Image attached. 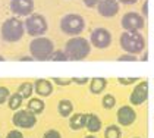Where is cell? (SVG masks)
Returning <instances> with one entry per match:
<instances>
[{"label":"cell","mask_w":154,"mask_h":138,"mask_svg":"<svg viewBox=\"0 0 154 138\" xmlns=\"http://www.w3.org/2000/svg\"><path fill=\"white\" fill-rule=\"evenodd\" d=\"M66 56L72 62H81L85 58H88V55L91 53V43L84 38V37H71L66 44H65V50Z\"/></svg>","instance_id":"6da1fadb"},{"label":"cell","mask_w":154,"mask_h":138,"mask_svg":"<svg viewBox=\"0 0 154 138\" xmlns=\"http://www.w3.org/2000/svg\"><path fill=\"white\" fill-rule=\"evenodd\" d=\"M25 34V24L19 18H9L2 24L0 35L2 40L6 43H16L19 41Z\"/></svg>","instance_id":"7a4b0ae2"},{"label":"cell","mask_w":154,"mask_h":138,"mask_svg":"<svg viewBox=\"0 0 154 138\" xmlns=\"http://www.w3.org/2000/svg\"><path fill=\"white\" fill-rule=\"evenodd\" d=\"M53 52H54L53 41L44 35L37 37L29 43V53H31V58H34V60H38V62L50 60Z\"/></svg>","instance_id":"3957f363"},{"label":"cell","mask_w":154,"mask_h":138,"mask_svg":"<svg viewBox=\"0 0 154 138\" xmlns=\"http://www.w3.org/2000/svg\"><path fill=\"white\" fill-rule=\"evenodd\" d=\"M119 44L123 52L129 55H140L145 50V38L140 33H122L119 37Z\"/></svg>","instance_id":"277c9868"},{"label":"cell","mask_w":154,"mask_h":138,"mask_svg":"<svg viewBox=\"0 0 154 138\" xmlns=\"http://www.w3.org/2000/svg\"><path fill=\"white\" fill-rule=\"evenodd\" d=\"M85 30V19L78 13H68L60 19V31L69 37H78Z\"/></svg>","instance_id":"5b68a950"},{"label":"cell","mask_w":154,"mask_h":138,"mask_svg":"<svg viewBox=\"0 0 154 138\" xmlns=\"http://www.w3.org/2000/svg\"><path fill=\"white\" fill-rule=\"evenodd\" d=\"M25 31L26 34L31 35V37H43V35L47 33L48 25H47V19L40 15V13H32L29 15L26 19H25Z\"/></svg>","instance_id":"8992f818"},{"label":"cell","mask_w":154,"mask_h":138,"mask_svg":"<svg viewBox=\"0 0 154 138\" xmlns=\"http://www.w3.org/2000/svg\"><path fill=\"white\" fill-rule=\"evenodd\" d=\"M120 25L128 33H140L144 28V18L137 12H126L120 19Z\"/></svg>","instance_id":"52a82bcc"},{"label":"cell","mask_w":154,"mask_h":138,"mask_svg":"<svg viewBox=\"0 0 154 138\" xmlns=\"http://www.w3.org/2000/svg\"><path fill=\"white\" fill-rule=\"evenodd\" d=\"M12 122L16 128L31 129L37 125V115L29 112L28 109H21V110H16V113L13 115Z\"/></svg>","instance_id":"ba28073f"},{"label":"cell","mask_w":154,"mask_h":138,"mask_svg":"<svg viewBox=\"0 0 154 138\" xmlns=\"http://www.w3.org/2000/svg\"><path fill=\"white\" fill-rule=\"evenodd\" d=\"M90 43L95 49H107L112 44V33L106 28H95L90 35Z\"/></svg>","instance_id":"9c48e42d"},{"label":"cell","mask_w":154,"mask_h":138,"mask_svg":"<svg viewBox=\"0 0 154 138\" xmlns=\"http://www.w3.org/2000/svg\"><path fill=\"white\" fill-rule=\"evenodd\" d=\"M148 85H150L148 81L142 80L134 87V90L129 96V103L132 106H140L148 100Z\"/></svg>","instance_id":"30bf717a"},{"label":"cell","mask_w":154,"mask_h":138,"mask_svg":"<svg viewBox=\"0 0 154 138\" xmlns=\"http://www.w3.org/2000/svg\"><path fill=\"white\" fill-rule=\"evenodd\" d=\"M11 11L16 16H25L34 13V0H11Z\"/></svg>","instance_id":"8fae6325"},{"label":"cell","mask_w":154,"mask_h":138,"mask_svg":"<svg viewBox=\"0 0 154 138\" xmlns=\"http://www.w3.org/2000/svg\"><path fill=\"white\" fill-rule=\"evenodd\" d=\"M116 119H118L120 127H131V125L137 121V112H135V109H134L132 106H129V104L120 106L118 113H116Z\"/></svg>","instance_id":"7c38bea8"},{"label":"cell","mask_w":154,"mask_h":138,"mask_svg":"<svg viewBox=\"0 0 154 138\" xmlns=\"http://www.w3.org/2000/svg\"><path fill=\"white\" fill-rule=\"evenodd\" d=\"M97 12L103 18H113L119 12V2L118 0H100L97 5Z\"/></svg>","instance_id":"4fadbf2b"},{"label":"cell","mask_w":154,"mask_h":138,"mask_svg":"<svg viewBox=\"0 0 154 138\" xmlns=\"http://www.w3.org/2000/svg\"><path fill=\"white\" fill-rule=\"evenodd\" d=\"M34 93H37V96L40 97H48L53 93V84L51 81L40 78V80L34 81Z\"/></svg>","instance_id":"5bb4252c"},{"label":"cell","mask_w":154,"mask_h":138,"mask_svg":"<svg viewBox=\"0 0 154 138\" xmlns=\"http://www.w3.org/2000/svg\"><path fill=\"white\" fill-rule=\"evenodd\" d=\"M87 125V115L85 113H73L69 116V127L73 131H79Z\"/></svg>","instance_id":"9a60e30c"},{"label":"cell","mask_w":154,"mask_h":138,"mask_svg":"<svg viewBox=\"0 0 154 138\" xmlns=\"http://www.w3.org/2000/svg\"><path fill=\"white\" fill-rule=\"evenodd\" d=\"M101 127H103V124H101V119L98 116L94 115V113H87V125H85V128L91 134L98 132L101 129Z\"/></svg>","instance_id":"2e32d148"},{"label":"cell","mask_w":154,"mask_h":138,"mask_svg":"<svg viewBox=\"0 0 154 138\" xmlns=\"http://www.w3.org/2000/svg\"><path fill=\"white\" fill-rule=\"evenodd\" d=\"M106 87H107L106 78H91V80H90V91L93 93V94L103 93Z\"/></svg>","instance_id":"e0dca14e"},{"label":"cell","mask_w":154,"mask_h":138,"mask_svg":"<svg viewBox=\"0 0 154 138\" xmlns=\"http://www.w3.org/2000/svg\"><path fill=\"white\" fill-rule=\"evenodd\" d=\"M57 112H59V115L62 118H69L72 115V112H73V103L71 100H66V99L60 100L57 103Z\"/></svg>","instance_id":"ac0fdd59"},{"label":"cell","mask_w":154,"mask_h":138,"mask_svg":"<svg viewBox=\"0 0 154 138\" xmlns=\"http://www.w3.org/2000/svg\"><path fill=\"white\" fill-rule=\"evenodd\" d=\"M44 107H46V104H44V102H43L41 99H29V102L26 104V109H28L29 112H32L34 115L43 113Z\"/></svg>","instance_id":"d6986e66"},{"label":"cell","mask_w":154,"mask_h":138,"mask_svg":"<svg viewBox=\"0 0 154 138\" xmlns=\"http://www.w3.org/2000/svg\"><path fill=\"white\" fill-rule=\"evenodd\" d=\"M22 102H24V97L19 93H13L8 100V106L11 110H19V107L22 106Z\"/></svg>","instance_id":"ffe728a7"},{"label":"cell","mask_w":154,"mask_h":138,"mask_svg":"<svg viewBox=\"0 0 154 138\" xmlns=\"http://www.w3.org/2000/svg\"><path fill=\"white\" fill-rule=\"evenodd\" d=\"M16 93H19L24 99H29L32 96V93H34V84H31V82H22V84H19Z\"/></svg>","instance_id":"44dd1931"},{"label":"cell","mask_w":154,"mask_h":138,"mask_svg":"<svg viewBox=\"0 0 154 138\" xmlns=\"http://www.w3.org/2000/svg\"><path fill=\"white\" fill-rule=\"evenodd\" d=\"M104 138H122V131L119 125H109L104 129Z\"/></svg>","instance_id":"7402d4cb"},{"label":"cell","mask_w":154,"mask_h":138,"mask_svg":"<svg viewBox=\"0 0 154 138\" xmlns=\"http://www.w3.org/2000/svg\"><path fill=\"white\" fill-rule=\"evenodd\" d=\"M101 104H103V107H104L106 110H110V109H113V107H115V104H116V99H115L112 94H106V96L103 97V100H101Z\"/></svg>","instance_id":"603a6c76"},{"label":"cell","mask_w":154,"mask_h":138,"mask_svg":"<svg viewBox=\"0 0 154 138\" xmlns=\"http://www.w3.org/2000/svg\"><path fill=\"white\" fill-rule=\"evenodd\" d=\"M50 60L51 62H68L69 59H68L66 53L63 50H54L53 55H51V58H50Z\"/></svg>","instance_id":"cb8c5ba5"},{"label":"cell","mask_w":154,"mask_h":138,"mask_svg":"<svg viewBox=\"0 0 154 138\" xmlns=\"http://www.w3.org/2000/svg\"><path fill=\"white\" fill-rule=\"evenodd\" d=\"M138 81H141L138 77H131V78H118V82L120 85H132V84H135V82H138Z\"/></svg>","instance_id":"d4e9b609"},{"label":"cell","mask_w":154,"mask_h":138,"mask_svg":"<svg viewBox=\"0 0 154 138\" xmlns=\"http://www.w3.org/2000/svg\"><path fill=\"white\" fill-rule=\"evenodd\" d=\"M11 97V91L6 88V87H0V104L6 103Z\"/></svg>","instance_id":"484cf974"},{"label":"cell","mask_w":154,"mask_h":138,"mask_svg":"<svg viewBox=\"0 0 154 138\" xmlns=\"http://www.w3.org/2000/svg\"><path fill=\"white\" fill-rule=\"evenodd\" d=\"M137 60H138V58L135 55H129V53H125L118 58V62H137Z\"/></svg>","instance_id":"4316f807"},{"label":"cell","mask_w":154,"mask_h":138,"mask_svg":"<svg viewBox=\"0 0 154 138\" xmlns=\"http://www.w3.org/2000/svg\"><path fill=\"white\" fill-rule=\"evenodd\" d=\"M51 81H54L60 87H66V85H71L72 84V78H57V77H54Z\"/></svg>","instance_id":"83f0119b"},{"label":"cell","mask_w":154,"mask_h":138,"mask_svg":"<svg viewBox=\"0 0 154 138\" xmlns=\"http://www.w3.org/2000/svg\"><path fill=\"white\" fill-rule=\"evenodd\" d=\"M43 138H62V135H60L59 131H56V129H48V131L44 132Z\"/></svg>","instance_id":"f1b7e54d"},{"label":"cell","mask_w":154,"mask_h":138,"mask_svg":"<svg viewBox=\"0 0 154 138\" xmlns=\"http://www.w3.org/2000/svg\"><path fill=\"white\" fill-rule=\"evenodd\" d=\"M6 138H24V134H22L19 129H12V131L8 132Z\"/></svg>","instance_id":"f546056e"},{"label":"cell","mask_w":154,"mask_h":138,"mask_svg":"<svg viewBox=\"0 0 154 138\" xmlns=\"http://www.w3.org/2000/svg\"><path fill=\"white\" fill-rule=\"evenodd\" d=\"M90 81V78H87V77H84V78H76V77H73L72 78V84H78V85H85L87 82Z\"/></svg>","instance_id":"4dcf8cb0"},{"label":"cell","mask_w":154,"mask_h":138,"mask_svg":"<svg viewBox=\"0 0 154 138\" xmlns=\"http://www.w3.org/2000/svg\"><path fill=\"white\" fill-rule=\"evenodd\" d=\"M82 2L87 8H95V6L100 3V0H82Z\"/></svg>","instance_id":"1f68e13d"},{"label":"cell","mask_w":154,"mask_h":138,"mask_svg":"<svg viewBox=\"0 0 154 138\" xmlns=\"http://www.w3.org/2000/svg\"><path fill=\"white\" fill-rule=\"evenodd\" d=\"M141 11H142V16L147 19V18H148V0H145V2H144Z\"/></svg>","instance_id":"d6a6232c"},{"label":"cell","mask_w":154,"mask_h":138,"mask_svg":"<svg viewBox=\"0 0 154 138\" xmlns=\"http://www.w3.org/2000/svg\"><path fill=\"white\" fill-rule=\"evenodd\" d=\"M119 3H122V5H135L138 0H118Z\"/></svg>","instance_id":"836d02e7"},{"label":"cell","mask_w":154,"mask_h":138,"mask_svg":"<svg viewBox=\"0 0 154 138\" xmlns=\"http://www.w3.org/2000/svg\"><path fill=\"white\" fill-rule=\"evenodd\" d=\"M142 60H144V62H145V60H148V53H147L145 50H144V56H142Z\"/></svg>","instance_id":"e575fe53"},{"label":"cell","mask_w":154,"mask_h":138,"mask_svg":"<svg viewBox=\"0 0 154 138\" xmlns=\"http://www.w3.org/2000/svg\"><path fill=\"white\" fill-rule=\"evenodd\" d=\"M84 138H97L95 135H87V137H84Z\"/></svg>","instance_id":"d590c367"},{"label":"cell","mask_w":154,"mask_h":138,"mask_svg":"<svg viewBox=\"0 0 154 138\" xmlns=\"http://www.w3.org/2000/svg\"><path fill=\"white\" fill-rule=\"evenodd\" d=\"M0 62H5V58H3L2 55H0Z\"/></svg>","instance_id":"8d00e7d4"},{"label":"cell","mask_w":154,"mask_h":138,"mask_svg":"<svg viewBox=\"0 0 154 138\" xmlns=\"http://www.w3.org/2000/svg\"><path fill=\"white\" fill-rule=\"evenodd\" d=\"M135 138H140V137H135Z\"/></svg>","instance_id":"74e56055"}]
</instances>
